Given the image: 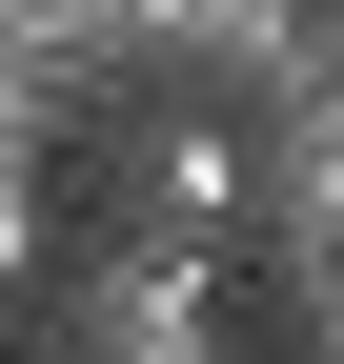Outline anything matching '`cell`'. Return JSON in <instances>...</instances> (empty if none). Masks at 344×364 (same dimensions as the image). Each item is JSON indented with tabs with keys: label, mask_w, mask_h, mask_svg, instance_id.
Listing matches in <instances>:
<instances>
[{
	"label": "cell",
	"mask_w": 344,
	"mask_h": 364,
	"mask_svg": "<svg viewBox=\"0 0 344 364\" xmlns=\"http://www.w3.org/2000/svg\"><path fill=\"white\" fill-rule=\"evenodd\" d=\"M264 324L304 364H344V243H264Z\"/></svg>",
	"instance_id": "3957f363"
},
{
	"label": "cell",
	"mask_w": 344,
	"mask_h": 364,
	"mask_svg": "<svg viewBox=\"0 0 344 364\" xmlns=\"http://www.w3.org/2000/svg\"><path fill=\"white\" fill-rule=\"evenodd\" d=\"M284 364H304V344H284Z\"/></svg>",
	"instance_id": "5b68a950"
},
{
	"label": "cell",
	"mask_w": 344,
	"mask_h": 364,
	"mask_svg": "<svg viewBox=\"0 0 344 364\" xmlns=\"http://www.w3.org/2000/svg\"><path fill=\"white\" fill-rule=\"evenodd\" d=\"M223 284H243V263L61 243V284H41V364H243V344H223Z\"/></svg>",
	"instance_id": "7a4b0ae2"
},
{
	"label": "cell",
	"mask_w": 344,
	"mask_h": 364,
	"mask_svg": "<svg viewBox=\"0 0 344 364\" xmlns=\"http://www.w3.org/2000/svg\"><path fill=\"white\" fill-rule=\"evenodd\" d=\"M324 61H344V0H324Z\"/></svg>",
	"instance_id": "277c9868"
},
{
	"label": "cell",
	"mask_w": 344,
	"mask_h": 364,
	"mask_svg": "<svg viewBox=\"0 0 344 364\" xmlns=\"http://www.w3.org/2000/svg\"><path fill=\"white\" fill-rule=\"evenodd\" d=\"M81 243H162V263H264V182H243V102L142 81L81 142Z\"/></svg>",
	"instance_id": "6da1fadb"
}]
</instances>
